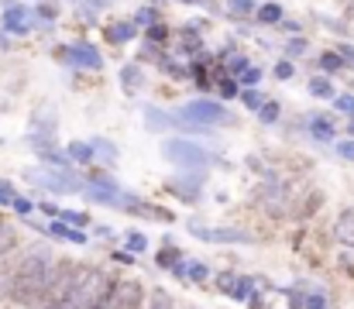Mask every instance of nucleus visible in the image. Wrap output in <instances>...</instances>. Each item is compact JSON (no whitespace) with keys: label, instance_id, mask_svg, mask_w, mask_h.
I'll return each mask as SVG.
<instances>
[{"label":"nucleus","instance_id":"obj_2","mask_svg":"<svg viewBox=\"0 0 354 309\" xmlns=\"http://www.w3.org/2000/svg\"><path fill=\"white\" fill-rule=\"evenodd\" d=\"M162 155H165L169 162L183 165V169H203V165L210 162V151H207L203 144H196V141H186V138H169V141L162 144Z\"/></svg>","mask_w":354,"mask_h":309},{"label":"nucleus","instance_id":"obj_43","mask_svg":"<svg viewBox=\"0 0 354 309\" xmlns=\"http://www.w3.org/2000/svg\"><path fill=\"white\" fill-rule=\"evenodd\" d=\"M28 309H55V306H52V303H45V299H41V303H35V306H28Z\"/></svg>","mask_w":354,"mask_h":309},{"label":"nucleus","instance_id":"obj_5","mask_svg":"<svg viewBox=\"0 0 354 309\" xmlns=\"http://www.w3.org/2000/svg\"><path fill=\"white\" fill-rule=\"evenodd\" d=\"M107 285H111V279H107L100 268H83V275H80V282H76V289H73V296H69V306L86 309L93 299L104 296Z\"/></svg>","mask_w":354,"mask_h":309},{"label":"nucleus","instance_id":"obj_32","mask_svg":"<svg viewBox=\"0 0 354 309\" xmlns=\"http://www.w3.org/2000/svg\"><path fill=\"white\" fill-rule=\"evenodd\" d=\"M127 247L131 251H145V237L141 234H127Z\"/></svg>","mask_w":354,"mask_h":309},{"label":"nucleus","instance_id":"obj_12","mask_svg":"<svg viewBox=\"0 0 354 309\" xmlns=\"http://www.w3.org/2000/svg\"><path fill=\"white\" fill-rule=\"evenodd\" d=\"M334 237L344 244V247H354V213H341L337 216V223H334Z\"/></svg>","mask_w":354,"mask_h":309},{"label":"nucleus","instance_id":"obj_25","mask_svg":"<svg viewBox=\"0 0 354 309\" xmlns=\"http://www.w3.org/2000/svg\"><path fill=\"white\" fill-rule=\"evenodd\" d=\"M241 100H244V106H248V110H261V106H265V103H261V97H258L254 90H244V93H241Z\"/></svg>","mask_w":354,"mask_h":309},{"label":"nucleus","instance_id":"obj_11","mask_svg":"<svg viewBox=\"0 0 354 309\" xmlns=\"http://www.w3.org/2000/svg\"><path fill=\"white\" fill-rule=\"evenodd\" d=\"M145 124H148V131H169V127H179L183 120L179 117H172V113H162V110H155V106H148L145 110Z\"/></svg>","mask_w":354,"mask_h":309},{"label":"nucleus","instance_id":"obj_39","mask_svg":"<svg viewBox=\"0 0 354 309\" xmlns=\"http://www.w3.org/2000/svg\"><path fill=\"white\" fill-rule=\"evenodd\" d=\"M306 306H310V309H327V306H324V299H320V296H310V299H306Z\"/></svg>","mask_w":354,"mask_h":309},{"label":"nucleus","instance_id":"obj_22","mask_svg":"<svg viewBox=\"0 0 354 309\" xmlns=\"http://www.w3.org/2000/svg\"><path fill=\"white\" fill-rule=\"evenodd\" d=\"M141 309H172V299L165 296V289H155V292H151V303Z\"/></svg>","mask_w":354,"mask_h":309},{"label":"nucleus","instance_id":"obj_33","mask_svg":"<svg viewBox=\"0 0 354 309\" xmlns=\"http://www.w3.org/2000/svg\"><path fill=\"white\" fill-rule=\"evenodd\" d=\"M10 206H14V209H17V213H21V216H28V213H31V209H35V206L28 203V200H21V196H14V203H10Z\"/></svg>","mask_w":354,"mask_h":309},{"label":"nucleus","instance_id":"obj_7","mask_svg":"<svg viewBox=\"0 0 354 309\" xmlns=\"http://www.w3.org/2000/svg\"><path fill=\"white\" fill-rule=\"evenodd\" d=\"M189 230L210 244H248L251 234L248 230H237V227H203V223H189Z\"/></svg>","mask_w":354,"mask_h":309},{"label":"nucleus","instance_id":"obj_14","mask_svg":"<svg viewBox=\"0 0 354 309\" xmlns=\"http://www.w3.org/2000/svg\"><path fill=\"white\" fill-rule=\"evenodd\" d=\"M3 28L24 35V31H28V14H24L21 7H7V14H3Z\"/></svg>","mask_w":354,"mask_h":309},{"label":"nucleus","instance_id":"obj_38","mask_svg":"<svg viewBox=\"0 0 354 309\" xmlns=\"http://www.w3.org/2000/svg\"><path fill=\"white\" fill-rule=\"evenodd\" d=\"M0 203H14V193H10V186H0Z\"/></svg>","mask_w":354,"mask_h":309},{"label":"nucleus","instance_id":"obj_26","mask_svg":"<svg viewBox=\"0 0 354 309\" xmlns=\"http://www.w3.org/2000/svg\"><path fill=\"white\" fill-rule=\"evenodd\" d=\"M320 66H324V69H330V73H334V69H341V66H344V59H341V55H334V52H327V55H324V59H320Z\"/></svg>","mask_w":354,"mask_h":309},{"label":"nucleus","instance_id":"obj_31","mask_svg":"<svg viewBox=\"0 0 354 309\" xmlns=\"http://www.w3.org/2000/svg\"><path fill=\"white\" fill-rule=\"evenodd\" d=\"M286 52H289V55H303V52H306V41H303V38H292Z\"/></svg>","mask_w":354,"mask_h":309},{"label":"nucleus","instance_id":"obj_3","mask_svg":"<svg viewBox=\"0 0 354 309\" xmlns=\"http://www.w3.org/2000/svg\"><path fill=\"white\" fill-rule=\"evenodd\" d=\"M80 275H83V268H80V265H73V261H59V265L52 268V282H48L45 303H52V306L69 303V296H73V289H76Z\"/></svg>","mask_w":354,"mask_h":309},{"label":"nucleus","instance_id":"obj_24","mask_svg":"<svg viewBox=\"0 0 354 309\" xmlns=\"http://www.w3.org/2000/svg\"><path fill=\"white\" fill-rule=\"evenodd\" d=\"M258 113H261V120H265V124H275V120H279V103H265Z\"/></svg>","mask_w":354,"mask_h":309},{"label":"nucleus","instance_id":"obj_30","mask_svg":"<svg viewBox=\"0 0 354 309\" xmlns=\"http://www.w3.org/2000/svg\"><path fill=\"white\" fill-rule=\"evenodd\" d=\"M172 261H179V251H172V247H169V251H162V254H158V265L172 268Z\"/></svg>","mask_w":354,"mask_h":309},{"label":"nucleus","instance_id":"obj_6","mask_svg":"<svg viewBox=\"0 0 354 309\" xmlns=\"http://www.w3.org/2000/svg\"><path fill=\"white\" fill-rule=\"evenodd\" d=\"M28 179H31L35 186L52 189V193H83V189H86L83 182H73V176H69V172H59V169H31Z\"/></svg>","mask_w":354,"mask_h":309},{"label":"nucleus","instance_id":"obj_10","mask_svg":"<svg viewBox=\"0 0 354 309\" xmlns=\"http://www.w3.org/2000/svg\"><path fill=\"white\" fill-rule=\"evenodd\" d=\"M41 134H48V138L55 134V106H48V103H41L31 117V138H41Z\"/></svg>","mask_w":354,"mask_h":309},{"label":"nucleus","instance_id":"obj_13","mask_svg":"<svg viewBox=\"0 0 354 309\" xmlns=\"http://www.w3.org/2000/svg\"><path fill=\"white\" fill-rule=\"evenodd\" d=\"M66 155H69V162H76V165H90L97 155H93V144H86V141H73L69 148H66Z\"/></svg>","mask_w":354,"mask_h":309},{"label":"nucleus","instance_id":"obj_42","mask_svg":"<svg viewBox=\"0 0 354 309\" xmlns=\"http://www.w3.org/2000/svg\"><path fill=\"white\" fill-rule=\"evenodd\" d=\"M86 3H90V7H93V10H100V7H107V3H111V0H86Z\"/></svg>","mask_w":354,"mask_h":309},{"label":"nucleus","instance_id":"obj_21","mask_svg":"<svg viewBox=\"0 0 354 309\" xmlns=\"http://www.w3.org/2000/svg\"><path fill=\"white\" fill-rule=\"evenodd\" d=\"M134 35V24H114V28H107V38L111 41H127Z\"/></svg>","mask_w":354,"mask_h":309},{"label":"nucleus","instance_id":"obj_18","mask_svg":"<svg viewBox=\"0 0 354 309\" xmlns=\"http://www.w3.org/2000/svg\"><path fill=\"white\" fill-rule=\"evenodd\" d=\"M310 134H313L317 141H334V127H330V120H324V117H313Z\"/></svg>","mask_w":354,"mask_h":309},{"label":"nucleus","instance_id":"obj_20","mask_svg":"<svg viewBox=\"0 0 354 309\" xmlns=\"http://www.w3.org/2000/svg\"><path fill=\"white\" fill-rule=\"evenodd\" d=\"M120 79H124V90H138V86H141V73H138L134 66H124Z\"/></svg>","mask_w":354,"mask_h":309},{"label":"nucleus","instance_id":"obj_27","mask_svg":"<svg viewBox=\"0 0 354 309\" xmlns=\"http://www.w3.org/2000/svg\"><path fill=\"white\" fill-rule=\"evenodd\" d=\"M111 289H114V282L104 289V296H100V299H93V303H90L86 309H111Z\"/></svg>","mask_w":354,"mask_h":309},{"label":"nucleus","instance_id":"obj_4","mask_svg":"<svg viewBox=\"0 0 354 309\" xmlns=\"http://www.w3.org/2000/svg\"><path fill=\"white\" fill-rule=\"evenodd\" d=\"M176 117H179V120H189V124H200V127H214V124H231V120H234V113H231L227 106H221V103H214V100L186 103Z\"/></svg>","mask_w":354,"mask_h":309},{"label":"nucleus","instance_id":"obj_36","mask_svg":"<svg viewBox=\"0 0 354 309\" xmlns=\"http://www.w3.org/2000/svg\"><path fill=\"white\" fill-rule=\"evenodd\" d=\"M151 21H155V10H151V7H145V10L138 14V24H151Z\"/></svg>","mask_w":354,"mask_h":309},{"label":"nucleus","instance_id":"obj_44","mask_svg":"<svg viewBox=\"0 0 354 309\" xmlns=\"http://www.w3.org/2000/svg\"><path fill=\"white\" fill-rule=\"evenodd\" d=\"M189 3H200V0H189Z\"/></svg>","mask_w":354,"mask_h":309},{"label":"nucleus","instance_id":"obj_17","mask_svg":"<svg viewBox=\"0 0 354 309\" xmlns=\"http://www.w3.org/2000/svg\"><path fill=\"white\" fill-rule=\"evenodd\" d=\"M254 14H258L261 24H279L282 21V7L279 3H261V7H254Z\"/></svg>","mask_w":354,"mask_h":309},{"label":"nucleus","instance_id":"obj_16","mask_svg":"<svg viewBox=\"0 0 354 309\" xmlns=\"http://www.w3.org/2000/svg\"><path fill=\"white\" fill-rule=\"evenodd\" d=\"M55 237H62V241H73V244H86V234H80V230H73V227H66L62 220H55L52 227H48Z\"/></svg>","mask_w":354,"mask_h":309},{"label":"nucleus","instance_id":"obj_37","mask_svg":"<svg viewBox=\"0 0 354 309\" xmlns=\"http://www.w3.org/2000/svg\"><path fill=\"white\" fill-rule=\"evenodd\" d=\"M62 220H69V223H76V227H80V223H86V216H83V213H80V216H76V213H62Z\"/></svg>","mask_w":354,"mask_h":309},{"label":"nucleus","instance_id":"obj_15","mask_svg":"<svg viewBox=\"0 0 354 309\" xmlns=\"http://www.w3.org/2000/svg\"><path fill=\"white\" fill-rule=\"evenodd\" d=\"M200 186H203L200 176H183V179H176L172 189H176L179 196H186V200H196V196H200Z\"/></svg>","mask_w":354,"mask_h":309},{"label":"nucleus","instance_id":"obj_9","mask_svg":"<svg viewBox=\"0 0 354 309\" xmlns=\"http://www.w3.org/2000/svg\"><path fill=\"white\" fill-rule=\"evenodd\" d=\"M69 62L76 66V69H100V52L93 48V45H86V41H80V45H73L69 48Z\"/></svg>","mask_w":354,"mask_h":309},{"label":"nucleus","instance_id":"obj_35","mask_svg":"<svg viewBox=\"0 0 354 309\" xmlns=\"http://www.w3.org/2000/svg\"><path fill=\"white\" fill-rule=\"evenodd\" d=\"M275 76H279V79H289V76H292V62H279V66H275Z\"/></svg>","mask_w":354,"mask_h":309},{"label":"nucleus","instance_id":"obj_19","mask_svg":"<svg viewBox=\"0 0 354 309\" xmlns=\"http://www.w3.org/2000/svg\"><path fill=\"white\" fill-rule=\"evenodd\" d=\"M310 93L320 97V100H334V86L327 79H310Z\"/></svg>","mask_w":354,"mask_h":309},{"label":"nucleus","instance_id":"obj_8","mask_svg":"<svg viewBox=\"0 0 354 309\" xmlns=\"http://www.w3.org/2000/svg\"><path fill=\"white\" fill-rule=\"evenodd\" d=\"M141 306H145V289H141L138 279L114 285V292H111V309H141Z\"/></svg>","mask_w":354,"mask_h":309},{"label":"nucleus","instance_id":"obj_40","mask_svg":"<svg viewBox=\"0 0 354 309\" xmlns=\"http://www.w3.org/2000/svg\"><path fill=\"white\" fill-rule=\"evenodd\" d=\"M221 93H224V97H234L237 86H234V83H221Z\"/></svg>","mask_w":354,"mask_h":309},{"label":"nucleus","instance_id":"obj_23","mask_svg":"<svg viewBox=\"0 0 354 309\" xmlns=\"http://www.w3.org/2000/svg\"><path fill=\"white\" fill-rule=\"evenodd\" d=\"M93 151H100L107 162H118V148H114L111 141H93Z\"/></svg>","mask_w":354,"mask_h":309},{"label":"nucleus","instance_id":"obj_41","mask_svg":"<svg viewBox=\"0 0 354 309\" xmlns=\"http://www.w3.org/2000/svg\"><path fill=\"white\" fill-rule=\"evenodd\" d=\"M231 3H234L237 10H254V7H251V0H231Z\"/></svg>","mask_w":354,"mask_h":309},{"label":"nucleus","instance_id":"obj_34","mask_svg":"<svg viewBox=\"0 0 354 309\" xmlns=\"http://www.w3.org/2000/svg\"><path fill=\"white\" fill-rule=\"evenodd\" d=\"M337 110H344V113H354V97H337Z\"/></svg>","mask_w":354,"mask_h":309},{"label":"nucleus","instance_id":"obj_1","mask_svg":"<svg viewBox=\"0 0 354 309\" xmlns=\"http://www.w3.org/2000/svg\"><path fill=\"white\" fill-rule=\"evenodd\" d=\"M52 268H55V265H52V254H48L45 247H35V251H28V254L21 258V265L10 272V279H7L0 289H3L7 299H14V303H21V306H35V303H41L45 292H48Z\"/></svg>","mask_w":354,"mask_h":309},{"label":"nucleus","instance_id":"obj_28","mask_svg":"<svg viewBox=\"0 0 354 309\" xmlns=\"http://www.w3.org/2000/svg\"><path fill=\"white\" fill-rule=\"evenodd\" d=\"M237 76H241V83H244V86H254V83L261 79V73H258V69H244V73H237Z\"/></svg>","mask_w":354,"mask_h":309},{"label":"nucleus","instance_id":"obj_29","mask_svg":"<svg viewBox=\"0 0 354 309\" xmlns=\"http://www.w3.org/2000/svg\"><path fill=\"white\" fill-rule=\"evenodd\" d=\"M337 155L348 158V162H354V141H337Z\"/></svg>","mask_w":354,"mask_h":309}]
</instances>
